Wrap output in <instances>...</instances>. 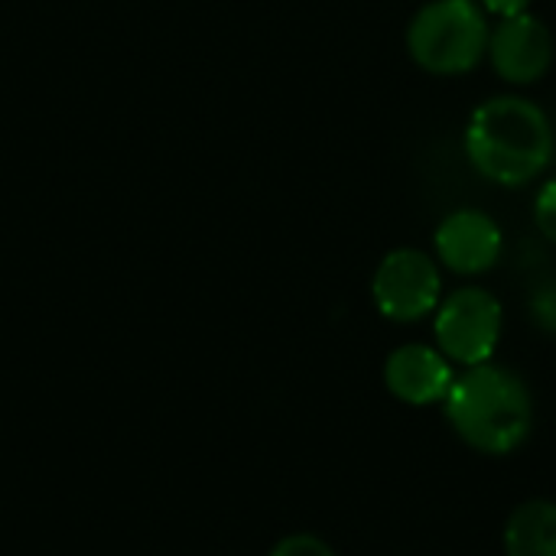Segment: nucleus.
Returning <instances> with one entry per match:
<instances>
[{
    "mask_svg": "<svg viewBox=\"0 0 556 556\" xmlns=\"http://www.w3.org/2000/svg\"><path fill=\"white\" fill-rule=\"evenodd\" d=\"M485 7H489L492 13H498L502 20H508V16H521V13H528L531 0H485Z\"/></svg>",
    "mask_w": 556,
    "mask_h": 556,
    "instance_id": "nucleus-13",
    "label": "nucleus"
},
{
    "mask_svg": "<svg viewBox=\"0 0 556 556\" xmlns=\"http://www.w3.org/2000/svg\"><path fill=\"white\" fill-rule=\"evenodd\" d=\"M443 407L459 440L489 456L515 453L528 440L534 420L525 381L515 371L489 362L459 375Z\"/></svg>",
    "mask_w": 556,
    "mask_h": 556,
    "instance_id": "nucleus-2",
    "label": "nucleus"
},
{
    "mask_svg": "<svg viewBox=\"0 0 556 556\" xmlns=\"http://www.w3.org/2000/svg\"><path fill=\"white\" fill-rule=\"evenodd\" d=\"M534 222H538L541 235H547L556 244V179H551L538 192V199H534Z\"/></svg>",
    "mask_w": 556,
    "mask_h": 556,
    "instance_id": "nucleus-10",
    "label": "nucleus"
},
{
    "mask_svg": "<svg viewBox=\"0 0 556 556\" xmlns=\"http://www.w3.org/2000/svg\"><path fill=\"white\" fill-rule=\"evenodd\" d=\"M508 556H556V505L525 502L505 525Z\"/></svg>",
    "mask_w": 556,
    "mask_h": 556,
    "instance_id": "nucleus-9",
    "label": "nucleus"
},
{
    "mask_svg": "<svg viewBox=\"0 0 556 556\" xmlns=\"http://www.w3.org/2000/svg\"><path fill=\"white\" fill-rule=\"evenodd\" d=\"M440 352L459 365H482L502 339V306L482 287H463L440 303L437 313Z\"/></svg>",
    "mask_w": 556,
    "mask_h": 556,
    "instance_id": "nucleus-4",
    "label": "nucleus"
},
{
    "mask_svg": "<svg viewBox=\"0 0 556 556\" xmlns=\"http://www.w3.org/2000/svg\"><path fill=\"white\" fill-rule=\"evenodd\" d=\"M502 228L479 208H463L437 228V254L456 274H485L502 257Z\"/></svg>",
    "mask_w": 556,
    "mask_h": 556,
    "instance_id": "nucleus-7",
    "label": "nucleus"
},
{
    "mask_svg": "<svg viewBox=\"0 0 556 556\" xmlns=\"http://www.w3.org/2000/svg\"><path fill=\"white\" fill-rule=\"evenodd\" d=\"M489 23L476 0H433L407 29L414 62L433 75H463L489 52Z\"/></svg>",
    "mask_w": 556,
    "mask_h": 556,
    "instance_id": "nucleus-3",
    "label": "nucleus"
},
{
    "mask_svg": "<svg viewBox=\"0 0 556 556\" xmlns=\"http://www.w3.org/2000/svg\"><path fill=\"white\" fill-rule=\"evenodd\" d=\"M466 153L485 179L525 186L547 169L554 156V127L534 101L502 94L472 114Z\"/></svg>",
    "mask_w": 556,
    "mask_h": 556,
    "instance_id": "nucleus-1",
    "label": "nucleus"
},
{
    "mask_svg": "<svg viewBox=\"0 0 556 556\" xmlns=\"http://www.w3.org/2000/svg\"><path fill=\"white\" fill-rule=\"evenodd\" d=\"M531 313H534V319H538L541 329L556 332V283H544V287L534 293Z\"/></svg>",
    "mask_w": 556,
    "mask_h": 556,
    "instance_id": "nucleus-12",
    "label": "nucleus"
},
{
    "mask_svg": "<svg viewBox=\"0 0 556 556\" xmlns=\"http://www.w3.org/2000/svg\"><path fill=\"white\" fill-rule=\"evenodd\" d=\"M453 368L450 358L430 345H401L388 355L384 365V384L388 391L414 407H427L437 401H446L453 388Z\"/></svg>",
    "mask_w": 556,
    "mask_h": 556,
    "instance_id": "nucleus-8",
    "label": "nucleus"
},
{
    "mask_svg": "<svg viewBox=\"0 0 556 556\" xmlns=\"http://www.w3.org/2000/svg\"><path fill=\"white\" fill-rule=\"evenodd\" d=\"M270 556H336L329 544H323L319 538L313 534H293V538H283Z\"/></svg>",
    "mask_w": 556,
    "mask_h": 556,
    "instance_id": "nucleus-11",
    "label": "nucleus"
},
{
    "mask_svg": "<svg viewBox=\"0 0 556 556\" xmlns=\"http://www.w3.org/2000/svg\"><path fill=\"white\" fill-rule=\"evenodd\" d=\"M440 290H443V280H440L437 264L417 248L391 251L378 264L375 283H371L378 309L394 323H417L427 313H433L440 303Z\"/></svg>",
    "mask_w": 556,
    "mask_h": 556,
    "instance_id": "nucleus-5",
    "label": "nucleus"
},
{
    "mask_svg": "<svg viewBox=\"0 0 556 556\" xmlns=\"http://www.w3.org/2000/svg\"><path fill=\"white\" fill-rule=\"evenodd\" d=\"M489 55L505 81L531 85L541 81L554 62V36L544 26V20L531 13L508 16L489 36Z\"/></svg>",
    "mask_w": 556,
    "mask_h": 556,
    "instance_id": "nucleus-6",
    "label": "nucleus"
}]
</instances>
